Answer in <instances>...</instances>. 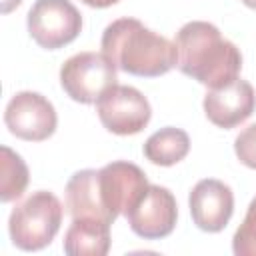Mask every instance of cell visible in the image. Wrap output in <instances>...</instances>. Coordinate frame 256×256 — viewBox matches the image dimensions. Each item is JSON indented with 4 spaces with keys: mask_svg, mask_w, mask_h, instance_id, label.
Masks as SVG:
<instances>
[{
    "mask_svg": "<svg viewBox=\"0 0 256 256\" xmlns=\"http://www.w3.org/2000/svg\"><path fill=\"white\" fill-rule=\"evenodd\" d=\"M144 156L156 166H174L190 152V138L184 130L166 126L156 130L142 148Z\"/></svg>",
    "mask_w": 256,
    "mask_h": 256,
    "instance_id": "14",
    "label": "cell"
},
{
    "mask_svg": "<svg viewBox=\"0 0 256 256\" xmlns=\"http://www.w3.org/2000/svg\"><path fill=\"white\" fill-rule=\"evenodd\" d=\"M66 208L72 220L92 218L106 224H114V218L106 210L98 186V170L86 168L70 176L66 184Z\"/></svg>",
    "mask_w": 256,
    "mask_h": 256,
    "instance_id": "12",
    "label": "cell"
},
{
    "mask_svg": "<svg viewBox=\"0 0 256 256\" xmlns=\"http://www.w3.org/2000/svg\"><path fill=\"white\" fill-rule=\"evenodd\" d=\"M242 4L248 6V8H252V10H256V0H242Z\"/></svg>",
    "mask_w": 256,
    "mask_h": 256,
    "instance_id": "20",
    "label": "cell"
},
{
    "mask_svg": "<svg viewBox=\"0 0 256 256\" xmlns=\"http://www.w3.org/2000/svg\"><path fill=\"white\" fill-rule=\"evenodd\" d=\"M100 46L118 70L132 76L156 78L170 72L178 62L176 44L136 18H118L108 24Z\"/></svg>",
    "mask_w": 256,
    "mask_h": 256,
    "instance_id": "2",
    "label": "cell"
},
{
    "mask_svg": "<svg viewBox=\"0 0 256 256\" xmlns=\"http://www.w3.org/2000/svg\"><path fill=\"white\" fill-rule=\"evenodd\" d=\"M202 106L206 118L214 126L230 130L252 116L256 108V92L250 82L234 78L220 88H210Z\"/></svg>",
    "mask_w": 256,
    "mask_h": 256,
    "instance_id": "10",
    "label": "cell"
},
{
    "mask_svg": "<svg viewBox=\"0 0 256 256\" xmlns=\"http://www.w3.org/2000/svg\"><path fill=\"white\" fill-rule=\"evenodd\" d=\"M178 218L174 194L158 184H150L138 204L126 214L134 234L144 240H160L172 234Z\"/></svg>",
    "mask_w": 256,
    "mask_h": 256,
    "instance_id": "9",
    "label": "cell"
},
{
    "mask_svg": "<svg viewBox=\"0 0 256 256\" xmlns=\"http://www.w3.org/2000/svg\"><path fill=\"white\" fill-rule=\"evenodd\" d=\"M98 186L106 210L116 220L118 216L126 218V214L146 194L150 184L140 166L116 160L98 170Z\"/></svg>",
    "mask_w": 256,
    "mask_h": 256,
    "instance_id": "8",
    "label": "cell"
},
{
    "mask_svg": "<svg viewBox=\"0 0 256 256\" xmlns=\"http://www.w3.org/2000/svg\"><path fill=\"white\" fill-rule=\"evenodd\" d=\"M234 152L238 156V160L256 170V124L246 126L234 140Z\"/></svg>",
    "mask_w": 256,
    "mask_h": 256,
    "instance_id": "17",
    "label": "cell"
},
{
    "mask_svg": "<svg viewBox=\"0 0 256 256\" xmlns=\"http://www.w3.org/2000/svg\"><path fill=\"white\" fill-rule=\"evenodd\" d=\"M86 6H92V8H108V6H112V4H116V2H120V0H82Z\"/></svg>",
    "mask_w": 256,
    "mask_h": 256,
    "instance_id": "18",
    "label": "cell"
},
{
    "mask_svg": "<svg viewBox=\"0 0 256 256\" xmlns=\"http://www.w3.org/2000/svg\"><path fill=\"white\" fill-rule=\"evenodd\" d=\"M110 226L92 218H76L64 234V252L68 256H104L110 250Z\"/></svg>",
    "mask_w": 256,
    "mask_h": 256,
    "instance_id": "13",
    "label": "cell"
},
{
    "mask_svg": "<svg viewBox=\"0 0 256 256\" xmlns=\"http://www.w3.org/2000/svg\"><path fill=\"white\" fill-rule=\"evenodd\" d=\"M22 0H4V4H2V12L6 14V12H10L12 8H16L18 4H20Z\"/></svg>",
    "mask_w": 256,
    "mask_h": 256,
    "instance_id": "19",
    "label": "cell"
},
{
    "mask_svg": "<svg viewBox=\"0 0 256 256\" xmlns=\"http://www.w3.org/2000/svg\"><path fill=\"white\" fill-rule=\"evenodd\" d=\"M4 124L20 140L42 142L56 130L58 116L52 102L32 90L16 92L4 110Z\"/></svg>",
    "mask_w": 256,
    "mask_h": 256,
    "instance_id": "7",
    "label": "cell"
},
{
    "mask_svg": "<svg viewBox=\"0 0 256 256\" xmlns=\"http://www.w3.org/2000/svg\"><path fill=\"white\" fill-rule=\"evenodd\" d=\"M96 112L102 126L118 136L142 132L152 116L150 102L134 86L116 84L96 102Z\"/></svg>",
    "mask_w": 256,
    "mask_h": 256,
    "instance_id": "6",
    "label": "cell"
},
{
    "mask_svg": "<svg viewBox=\"0 0 256 256\" xmlns=\"http://www.w3.org/2000/svg\"><path fill=\"white\" fill-rule=\"evenodd\" d=\"M192 222L204 232H220L232 218L234 194L228 184L216 178H204L196 182L188 196Z\"/></svg>",
    "mask_w": 256,
    "mask_h": 256,
    "instance_id": "11",
    "label": "cell"
},
{
    "mask_svg": "<svg viewBox=\"0 0 256 256\" xmlns=\"http://www.w3.org/2000/svg\"><path fill=\"white\" fill-rule=\"evenodd\" d=\"M174 44L178 50V70L208 88H220L240 74V50L210 22H186L176 32Z\"/></svg>",
    "mask_w": 256,
    "mask_h": 256,
    "instance_id": "1",
    "label": "cell"
},
{
    "mask_svg": "<svg viewBox=\"0 0 256 256\" xmlns=\"http://www.w3.org/2000/svg\"><path fill=\"white\" fill-rule=\"evenodd\" d=\"M62 224V204L46 190L32 192L24 202H20L10 218L8 232L16 248L26 252H36L46 248L58 234Z\"/></svg>",
    "mask_w": 256,
    "mask_h": 256,
    "instance_id": "3",
    "label": "cell"
},
{
    "mask_svg": "<svg viewBox=\"0 0 256 256\" xmlns=\"http://www.w3.org/2000/svg\"><path fill=\"white\" fill-rule=\"evenodd\" d=\"M116 66L104 52H80L60 68L62 90L80 104H96L118 82Z\"/></svg>",
    "mask_w": 256,
    "mask_h": 256,
    "instance_id": "4",
    "label": "cell"
},
{
    "mask_svg": "<svg viewBox=\"0 0 256 256\" xmlns=\"http://www.w3.org/2000/svg\"><path fill=\"white\" fill-rule=\"evenodd\" d=\"M28 34L46 50H56L78 38L82 16L70 0H36L28 12Z\"/></svg>",
    "mask_w": 256,
    "mask_h": 256,
    "instance_id": "5",
    "label": "cell"
},
{
    "mask_svg": "<svg viewBox=\"0 0 256 256\" xmlns=\"http://www.w3.org/2000/svg\"><path fill=\"white\" fill-rule=\"evenodd\" d=\"M2 154V182H0V200L2 202H12L18 200L26 186H28V166L24 164V160L20 158V154H16L14 150H10L8 146L0 148Z\"/></svg>",
    "mask_w": 256,
    "mask_h": 256,
    "instance_id": "15",
    "label": "cell"
},
{
    "mask_svg": "<svg viewBox=\"0 0 256 256\" xmlns=\"http://www.w3.org/2000/svg\"><path fill=\"white\" fill-rule=\"evenodd\" d=\"M232 250L236 256H256V196L250 202L242 224L234 232Z\"/></svg>",
    "mask_w": 256,
    "mask_h": 256,
    "instance_id": "16",
    "label": "cell"
}]
</instances>
